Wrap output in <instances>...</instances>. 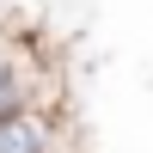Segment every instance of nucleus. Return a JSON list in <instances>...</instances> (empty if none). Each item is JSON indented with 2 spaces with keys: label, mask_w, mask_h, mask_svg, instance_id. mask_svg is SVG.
Returning <instances> with one entry per match:
<instances>
[{
  "label": "nucleus",
  "mask_w": 153,
  "mask_h": 153,
  "mask_svg": "<svg viewBox=\"0 0 153 153\" xmlns=\"http://www.w3.org/2000/svg\"><path fill=\"white\" fill-rule=\"evenodd\" d=\"M49 147H55V123H49L37 104L0 117V153H49Z\"/></svg>",
  "instance_id": "f257e3e1"
},
{
  "label": "nucleus",
  "mask_w": 153,
  "mask_h": 153,
  "mask_svg": "<svg viewBox=\"0 0 153 153\" xmlns=\"http://www.w3.org/2000/svg\"><path fill=\"white\" fill-rule=\"evenodd\" d=\"M31 104V86H25V68L12 49H0V117H12V110Z\"/></svg>",
  "instance_id": "f03ea898"
},
{
  "label": "nucleus",
  "mask_w": 153,
  "mask_h": 153,
  "mask_svg": "<svg viewBox=\"0 0 153 153\" xmlns=\"http://www.w3.org/2000/svg\"><path fill=\"white\" fill-rule=\"evenodd\" d=\"M49 153H55V147H49Z\"/></svg>",
  "instance_id": "7ed1b4c3"
}]
</instances>
